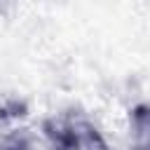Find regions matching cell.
<instances>
[{
  "instance_id": "obj_1",
  "label": "cell",
  "mask_w": 150,
  "mask_h": 150,
  "mask_svg": "<svg viewBox=\"0 0 150 150\" xmlns=\"http://www.w3.org/2000/svg\"><path fill=\"white\" fill-rule=\"evenodd\" d=\"M0 150H28V145L21 138H9V141L0 143Z\"/></svg>"
}]
</instances>
